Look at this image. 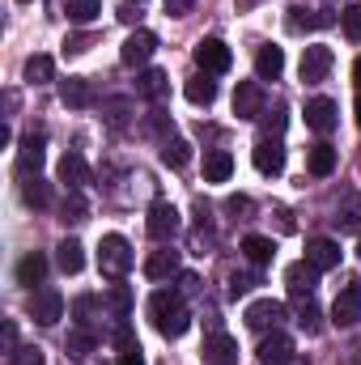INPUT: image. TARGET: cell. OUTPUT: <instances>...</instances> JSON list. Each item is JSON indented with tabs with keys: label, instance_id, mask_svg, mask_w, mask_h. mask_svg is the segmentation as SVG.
I'll return each mask as SVG.
<instances>
[{
	"label": "cell",
	"instance_id": "obj_1",
	"mask_svg": "<svg viewBox=\"0 0 361 365\" xmlns=\"http://www.w3.org/2000/svg\"><path fill=\"white\" fill-rule=\"evenodd\" d=\"M149 319H153V327H158L166 340H179V336H187V327H191V314L183 310L179 289H158V293L149 297Z\"/></svg>",
	"mask_w": 361,
	"mask_h": 365
},
{
	"label": "cell",
	"instance_id": "obj_2",
	"mask_svg": "<svg viewBox=\"0 0 361 365\" xmlns=\"http://www.w3.org/2000/svg\"><path fill=\"white\" fill-rule=\"evenodd\" d=\"M132 264H136V255H132V247H128L123 234H106V238L98 242V272L102 276L123 280V276L132 272Z\"/></svg>",
	"mask_w": 361,
	"mask_h": 365
},
{
	"label": "cell",
	"instance_id": "obj_3",
	"mask_svg": "<svg viewBox=\"0 0 361 365\" xmlns=\"http://www.w3.org/2000/svg\"><path fill=\"white\" fill-rule=\"evenodd\" d=\"M145 230H149L153 242H171V238H179V230H183L179 208H175L171 200H153V204H149V217H145Z\"/></svg>",
	"mask_w": 361,
	"mask_h": 365
},
{
	"label": "cell",
	"instance_id": "obj_4",
	"mask_svg": "<svg viewBox=\"0 0 361 365\" xmlns=\"http://www.w3.org/2000/svg\"><path fill=\"white\" fill-rule=\"evenodd\" d=\"M153 51H158V34H153V30H141V26H136V30H132V34L123 38V47H119V60H123L128 68H145Z\"/></svg>",
	"mask_w": 361,
	"mask_h": 365
},
{
	"label": "cell",
	"instance_id": "obj_5",
	"mask_svg": "<svg viewBox=\"0 0 361 365\" xmlns=\"http://www.w3.org/2000/svg\"><path fill=\"white\" fill-rule=\"evenodd\" d=\"M195 64H200V73H230V64H234V56H230V47L221 43V38H200L195 43Z\"/></svg>",
	"mask_w": 361,
	"mask_h": 365
},
{
	"label": "cell",
	"instance_id": "obj_6",
	"mask_svg": "<svg viewBox=\"0 0 361 365\" xmlns=\"http://www.w3.org/2000/svg\"><path fill=\"white\" fill-rule=\"evenodd\" d=\"M332 64H336V56H332V47H302V64H298V73H302V81L306 86H315V81H323L327 73H332Z\"/></svg>",
	"mask_w": 361,
	"mask_h": 365
},
{
	"label": "cell",
	"instance_id": "obj_7",
	"mask_svg": "<svg viewBox=\"0 0 361 365\" xmlns=\"http://www.w3.org/2000/svg\"><path fill=\"white\" fill-rule=\"evenodd\" d=\"M30 319H34L39 327L60 323V319H64V297H60V289H39V293L30 297Z\"/></svg>",
	"mask_w": 361,
	"mask_h": 365
},
{
	"label": "cell",
	"instance_id": "obj_8",
	"mask_svg": "<svg viewBox=\"0 0 361 365\" xmlns=\"http://www.w3.org/2000/svg\"><path fill=\"white\" fill-rule=\"evenodd\" d=\"M200 357H204V365H238V340L225 331H213V336H204Z\"/></svg>",
	"mask_w": 361,
	"mask_h": 365
},
{
	"label": "cell",
	"instance_id": "obj_9",
	"mask_svg": "<svg viewBox=\"0 0 361 365\" xmlns=\"http://www.w3.org/2000/svg\"><path fill=\"white\" fill-rule=\"evenodd\" d=\"M43 149H47V140H43V136H26V140H21V149H17V166H13L21 182H26V179H39L43 158H47Z\"/></svg>",
	"mask_w": 361,
	"mask_h": 365
},
{
	"label": "cell",
	"instance_id": "obj_10",
	"mask_svg": "<svg viewBox=\"0 0 361 365\" xmlns=\"http://www.w3.org/2000/svg\"><path fill=\"white\" fill-rule=\"evenodd\" d=\"M285 284H289L293 302H306V297L315 293V284H319V268H315L310 259H298V264L285 268Z\"/></svg>",
	"mask_w": 361,
	"mask_h": 365
},
{
	"label": "cell",
	"instance_id": "obj_11",
	"mask_svg": "<svg viewBox=\"0 0 361 365\" xmlns=\"http://www.w3.org/2000/svg\"><path fill=\"white\" fill-rule=\"evenodd\" d=\"M234 115L238 119H260L264 115V86L260 81H238L234 86Z\"/></svg>",
	"mask_w": 361,
	"mask_h": 365
},
{
	"label": "cell",
	"instance_id": "obj_12",
	"mask_svg": "<svg viewBox=\"0 0 361 365\" xmlns=\"http://www.w3.org/2000/svg\"><path fill=\"white\" fill-rule=\"evenodd\" d=\"M251 162H255V170H260V175H272V179H276V175L285 170V145H280V140H272V136H260V140H255Z\"/></svg>",
	"mask_w": 361,
	"mask_h": 365
},
{
	"label": "cell",
	"instance_id": "obj_13",
	"mask_svg": "<svg viewBox=\"0 0 361 365\" xmlns=\"http://www.w3.org/2000/svg\"><path fill=\"white\" fill-rule=\"evenodd\" d=\"M336 123H340V106L332 98H310L306 102V128H315L319 136H327Z\"/></svg>",
	"mask_w": 361,
	"mask_h": 365
},
{
	"label": "cell",
	"instance_id": "obj_14",
	"mask_svg": "<svg viewBox=\"0 0 361 365\" xmlns=\"http://www.w3.org/2000/svg\"><path fill=\"white\" fill-rule=\"evenodd\" d=\"M247 327L251 331H264V327H276L280 319H285V302H276V297H260V302H251L247 306Z\"/></svg>",
	"mask_w": 361,
	"mask_h": 365
},
{
	"label": "cell",
	"instance_id": "obj_15",
	"mask_svg": "<svg viewBox=\"0 0 361 365\" xmlns=\"http://www.w3.org/2000/svg\"><path fill=\"white\" fill-rule=\"evenodd\" d=\"M60 102H64V106H73V110L93 106V102H98L93 81H90V77H64V81H60Z\"/></svg>",
	"mask_w": 361,
	"mask_h": 365
},
{
	"label": "cell",
	"instance_id": "obj_16",
	"mask_svg": "<svg viewBox=\"0 0 361 365\" xmlns=\"http://www.w3.org/2000/svg\"><path fill=\"white\" fill-rule=\"evenodd\" d=\"M332 323L336 327H357L361 323V289H340L332 302Z\"/></svg>",
	"mask_w": 361,
	"mask_h": 365
},
{
	"label": "cell",
	"instance_id": "obj_17",
	"mask_svg": "<svg viewBox=\"0 0 361 365\" xmlns=\"http://www.w3.org/2000/svg\"><path fill=\"white\" fill-rule=\"evenodd\" d=\"M260 365H289L293 361V340L285 336V331H272V336H264L260 340Z\"/></svg>",
	"mask_w": 361,
	"mask_h": 365
},
{
	"label": "cell",
	"instance_id": "obj_18",
	"mask_svg": "<svg viewBox=\"0 0 361 365\" xmlns=\"http://www.w3.org/2000/svg\"><path fill=\"white\" fill-rule=\"evenodd\" d=\"M306 259L319 272H332V268H340V242L336 238H310L306 242Z\"/></svg>",
	"mask_w": 361,
	"mask_h": 365
},
{
	"label": "cell",
	"instance_id": "obj_19",
	"mask_svg": "<svg viewBox=\"0 0 361 365\" xmlns=\"http://www.w3.org/2000/svg\"><path fill=\"white\" fill-rule=\"evenodd\" d=\"M56 179L64 182L68 191H81V187L90 182V166H86V158H81V153H64L60 166H56Z\"/></svg>",
	"mask_w": 361,
	"mask_h": 365
},
{
	"label": "cell",
	"instance_id": "obj_20",
	"mask_svg": "<svg viewBox=\"0 0 361 365\" xmlns=\"http://www.w3.org/2000/svg\"><path fill=\"white\" fill-rule=\"evenodd\" d=\"M285 73V51L276 47V43H264L260 51H255V77L260 81H276Z\"/></svg>",
	"mask_w": 361,
	"mask_h": 365
},
{
	"label": "cell",
	"instance_id": "obj_21",
	"mask_svg": "<svg viewBox=\"0 0 361 365\" xmlns=\"http://www.w3.org/2000/svg\"><path fill=\"white\" fill-rule=\"evenodd\" d=\"M56 264H60L64 276H77L81 268H86V247H81L77 238H64V242L56 247Z\"/></svg>",
	"mask_w": 361,
	"mask_h": 365
},
{
	"label": "cell",
	"instance_id": "obj_22",
	"mask_svg": "<svg viewBox=\"0 0 361 365\" xmlns=\"http://www.w3.org/2000/svg\"><path fill=\"white\" fill-rule=\"evenodd\" d=\"M179 272V251H153L149 259H145V276L149 280H171V276Z\"/></svg>",
	"mask_w": 361,
	"mask_h": 365
},
{
	"label": "cell",
	"instance_id": "obj_23",
	"mask_svg": "<svg viewBox=\"0 0 361 365\" xmlns=\"http://www.w3.org/2000/svg\"><path fill=\"white\" fill-rule=\"evenodd\" d=\"M43 276H47V255L30 251V255H21V259H17V284L34 289V284H43Z\"/></svg>",
	"mask_w": 361,
	"mask_h": 365
},
{
	"label": "cell",
	"instance_id": "obj_24",
	"mask_svg": "<svg viewBox=\"0 0 361 365\" xmlns=\"http://www.w3.org/2000/svg\"><path fill=\"white\" fill-rule=\"evenodd\" d=\"M183 93H187L191 106H213V98H217V81H213V73H195Z\"/></svg>",
	"mask_w": 361,
	"mask_h": 365
},
{
	"label": "cell",
	"instance_id": "obj_25",
	"mask_svg": "<svg viewBox=\"0 0 361 365\" xmlns=\"http://www.w3.org/2000/svg\"><path fill=\"white\" fill-rule=\"evenodd\" d=\"M306 170H310V175H315V179H327V175H332V170H336V149H332V145H323V140H319V145H315V149H310V153H306Z\"/></svg>",
	"mask_w": 361,
	"mask_h": 365
},
{
	"label": "cell",
	"instance_id": "obj_26",
	"mask_svg": "<svg viewBox=\"0 0 361 365\" xmlns=\"http://www.w3.org/2000/svg\"><path fill=\"white\" fill-rule=\"evenodd\" d=\"M243 255H247L255 268H264V264H272L276 247H272V238H264V234H247V238H243Z\"/></svg>",
	"mask_w": 361,
	"mask_h": 365
},
{
	"label": "cell",
	"instance_id": "obj_27",
	"mask_svg": "<svg viewBox=\"0 0 361 365\" xmlns=\"http://www.w3.org/2000/svg\"><path fill=\"white\" fill-rule=\"evenodd\" d=\"M234 175V158L225 153V149H213L208 158H204V179L208 182H225Z\"/></svg>",
	"mask_w": 361,
	"mask_h": 365
},
{
	"label": "cell",
	"instance_id": "obj_28",
	"mask_svg": "<svg viewBox=\"0 0 361 365\" xmlns=\"http://www.w3.org/2000/svg\"><path fill=\"white\" fill-rule=\"evenodd\" d=\"M166 90H171V77H166L162 68H145V73L136 77V93H141V98H162Z\"/></svg>",
	"mask_w": 361,
	"mask_h": 365
},
{
	"label": "cell",
	"instance_id": "obj_29",
	"mask_svg": "<svg viewBox=\"0 0 361 365\" xmlns=\"http://www.w3.org/2000/svg\"><path fill=\"white\" fill-rule=\"evenodd\" d=\"M332 21H336L332 13H315V17H306L302 4L289 9V30H293V34H302V30H319V26H332Z\"/></svg>",
	"mask_w": 361,
	"mask_h": 365
},
{
	"label": "cell",
	"instance_id": "obj_30",
	"mask_svg": "<svg viewBox=\"0 0 361 365\" xmlns=\"http://www.w3.org/2000/svg\"><path fill=\"white\" fill-rule=\"evenodd\" d=\"M102 306H106L115 319H128V314H132V289H128V284H111L106 297H102Z\"/></svg>",
	"mask_w": 361,
	"mask_h": 365
},
{
	"label": "cell",
	"instance_id": "obj_31",
	"mask_svg": "<svg viewBox=\"0 0 361 365\" xmlns=\"http://www.w3.org/2000/svg\"><path fill=\"white\" fill-rule=\"evenodd\" d=\"M51 77H56V60L51 56H30L26 60V81L30 86H47Z\"/></svg>",
	"mask_w": 361,
	"mask_h": 365
},
{
	"label": "cell",
	"instance_id": "obj_32",
	"mask_svg": "<svg viewBox=\"0 0 361 365\" xmlns=\"http://www.w3.org/2000/svg\"><path fill=\"white\" fill-rule=\"evenodd\" d=\"M60 217H64V225H68V221H73V225L90 221V204H86V195H81V191H68L64 204H60Z\"/></svg>",
	"mask_w": 361,
	"mask_h": 365
},
{
	"label": "cell",
	"instance_id": "obj_33",
	"mask_svg": "<svg viewBox=\"0 0 361 365\" xmlns=\"http://www.w3.org/2000/svg\"><path fill=\"white\" fill-rule=\"evenodd\" d=\"M64 13H68L77 26H90L93 17L102 13V0H64Z\"/></svg>",
	"mask_w": 361,
	"mask_h": 365
},
{
	"label": "cell",
	"instance_id": "obj_34",
	"mask_svg": "<svg viewBox=\"0 0 361 365\" xmlns=\"http://www.w3.org/2000/svg\"><path fill=\"white\" fill-rule=\"evenodd\" d=\"M162 162H166L171 170H183V166L191 162V145L179 140V136H175V140H166V145H162Z\"/></svg>",
	"mask_w": 361,
	"mask_h": 365
},
{
	"label": "cell",
	"instance_id": "obj_35",
	"mask_svg": "<svg viewBox=\"0 0 361 365\" xmlns=\"http://www.w3.org/2000/svg\"><path fill=\"white\" fill-rule=\"evenodd\" d=\"M21 200H26L30 208H47V204H51V187L43 179H26L21 182Z\"/></svg>",
	"mask_w": 361,
	"mask_h": 365
},
{
	"label": "cell",
	"instance_id": "obj_36",
	"mask_svg": "<svg viewBox=\"0 0 361 365\" xmlns=\"http://www.w3.org/2000/svg\"><path fill=\"white\" fill-rule=\"evenodd\" d=\"M93 331H86V327H77V331H68V340H64V349L73 353V357H90L93 353Z\"/></svg>",
	"mask_w": 361,
	"mask_h": 365
},
{
	"label": "cell",
	"instance_id": "obj_37",
	"mask_svg": "<svg viewBox=\"0 0 361 365\" xmlns=\"http://www.w3.org/2000/svg\"><path fill=\"white\" fill-rule=\"evenodd\" d=\"M340 26H345V34H349L353 43H361V4H349V9L340 13Z\"/></svg>",
	"mask_w": 361,
	"mask_h": 365
},
{
	"label": "cell",
	"instance_id": "obj_38",
	"mask_svg": "<svg viewBox=\"0 0 361 365\" xmlns=\"http://www.w3.org/2000/svg\"><path fill=\"white\" fill-rule=\"evenodd\" d=\"M102 110H106V123H111V128H123V115L132 110V102H128V98H115V102H106Z\"/></svg>",
	"mask_w": 361,
	"mask_h": 365
},
{
	"label": "cell",
	"instance_id": "obj_39",
	"mask_svg": "<svg viewBox=\"0 0 361 365\" xmlns=\"http://www.w3.org/2000/svg\"><path fill=\"white\" fill-rule=\"evenodd\" d=\"M298 323H302V331H319V310H315V302L306 297V302H298Z\"/></svg>",
	"mask_w": 361,
	"mask_h": 365
},
{
	"label": "cell",
	"instance_id": "obj_40",
	"mask_svg": "<svg viewBox=\"0 0 361 365\" xmlns=\"http://www.w3.org/2000/svg\"><path fill=\"white\" fill-rule=\"evenodd\" d=\"M115 349H119V353H128V349H141V344H136V336H132V327H128V323H119V331H115Z\"/></svg>",
	"mask_w": 361,
	"mask_h": 365
},
{
	"label": "cell",
	"instance_id": "obj_41",
	"mask_svg": "<svg viewBox=\"0 0 361 365\" xmlns=\"http://www.w3.org/2000/svg\"><path fill=\"white\" fill-rule=\"evenodd\" d=\"M13 365H43L39 349H13Z\"/></svg>",
	"mask_w": 361,
	"mask_h": 365
},
{
	"label": "cell",
	"instance_id": "obj_42",
	"mask_svg": "<svg viewBox=\"0 0 361 365\" xmlns=\"http://www.w3.org/2000/svg\"><path fill=\"white\" fill-rule=\"evenodd\" d=\"M145 128H149V132H166V128H175V123H171V115H166V110H153V115L145 119Z\"/></svg>",
	"mask_w": 361,
	"mask_h": 365
},
{
	"label": "cell",
	"instance_id": "obj_43",
	"mask_svg": "<svg viewBox=\"0 0 361 365\" xmlns=\"http://www.w3.org/2000/svg\"><path fill=\"white\" fill-rule=\"evenodd\" d=\"M162 4H166V17H187L195 0H162Z\"/></svg>",
	"mask_w": 361,
	"mask_h": 365
},
{
	"label": "cell",
	"instance_id": "obj_44",
	"mask_svg": "<svg viewBox=\"0 0 361 365\" xmlns=\"http://www.w3.org/2000/svg\"><path fill=\"white\" fill-rule=\"evenodd\" d=\"M90 34H73V38H68V43H64V51H73V56H81V51H90Z\"/></svg>",
	"mask_w": 361,
	"mask_h": 365
},
{
	"label": "cell",
	"instance_id": "obj_45",
	"mask_svg": "<svg viewBox=\"0 0 361 365\" xmlns=\"http://www.w3.org/2000/svg\"><path fill=\"white\" fill-rule=\"evenodd\" d=\"M251 284H255V280H251V276H230V297H238V293H247V289H251Z\"/></svg>",
	"mask_w": 361,
	"mask_h": 365
},
{
	"label": "cell",
	"instance_id": "obj_46",
	"mask_svg": "<svg viewBox=\"0 0 361 365\" xmlns=\"http://www.w3.org/2000/svg\"><path fill=\"white\" fill-rule=\"evenodd\" d=\"M225 208H230V212H251V200H247V195H230Z\"/></svg>",
	"mask_w": 361,
	"mask_h": 365
},
{
	"label": "cell",
	"instance_id": "obj_47",
	"mask_svg": "<svg viewBox=\"0 0 361 365\" xmlns=\"http://www.w3.org/2000/svg\"><path fill=\"white\" fill-rule=\"evenodd\" d=\"M119 365H145V353L141 349H128V353H119Z\"/></svg>",
	"mask_w": 361,
	"mask_h": 365
},
{
	"label": "cell",
	"instance_id": "obj_48",
	"mask_svg": "<svg viewBox=\"0 0 361 365\" xmlns=\"http://www.w3.org/2000/svg\"><path fill=\"white\" fill-rule=\"evenodd\" d=\"M336 221H340V230H357V225H361V217H357V212H340Z\"/></svg>",
	"mask_w": 361,
	"mask_h": 365
},
{
	"label": "cell",
	"instance_id": "obj_49",
	"mask_svg": "<svg viewBox=\"0 0 361 365\" xmlns=\"http://www.w3.org/2000/svg\"><path fill=\"white\" fill-rule=\"evenodd\" d=\"M195 284H200V280H195L191 272H183V276H179V293H195Z\"/></svg>",
	"mask_w": 361,
	"mask_h": 365
},
{
	"label": "cell",
	"instance_id": "obj_50",
	"mask_svg": "<svg viewBox=\"0 0 361 365\" xmlns=\"http://www.w3.org/2000/svg\"><path fill=\"white\" fill-rule=\"evenodd\" d=\"M353 81H357V90H361V56L353 60Z\"/></svg>",
	"mask_w": 361,
	"mask_h": 365
},
{
	"label": "cell",
	"instance_id": "obj_51",
	"mask_svg": "<svg viewBox=\"0 0 361 365\" xmlns=\"http://www.w3.org/2000/svg\"><path fill=\"white\" fill-rule=\"evenodd\" d=\"M353 115H357V128H361V90H357V102H353Z\"/></svg>",
	"mask_w": 361,
	"mask_h": 365
},
{
	"label": "cell",
	"instance_id": "obj_52",
	"mask_svg": "<svg viewBox=\"0 0 361 365\" xmlns=\"http://www.w3.org/2000/svg\"><path fill=\"white\" fill-rule=\"evenodd\" d=\"M357 255H361V238H357Z\"/></svg>",
	"mask_w": 361,
	"mask_h": 365
},
{
	"label": "cell",
	"instance_id": "obj_53",
	"mask_svg": "<svg viewBox=\"0 0 361 365\" xmlns=\"http://www.w3.org/2000/svg\"><path fill=\"white\" fill-rule=\"evenodd\" d=\"M21 4H30V0H21Z\"/></svg>",
	"mask_w": 361,
	"mask_h": 365
},
{
	"label": "cell",
	"instance_id": "obj_54",
	"mask_svg": "<svg viewBox=\"0 0 361 365\" xmlns=\"http://www.w3.org/2000/svg\"><path fill=\"white\" fill-rule=\"evenodd\" d=\"M136 4H141V0H136Z\"/></svg>",
	"mask_w": 361,
	"mask_h": 365
}]
</instances>
